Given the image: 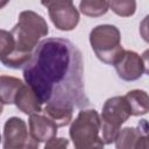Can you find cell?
<instances>
[{"mask_svg": "<svg viewBox=\"0 0 149 149\" xmlns=\"http://www.w3.org/2000/svg\"><path fill=\"white\" fill-rule=\"evenodd\" d=\"M23 79L42 104L73 109L90 104L81 52L69 40L50 37L41 41L23 68Z\"/></svg>", "mask_w": 149, "mask_h": 149, "instance_id": "1", "label": "cell"}, {"mask_svg": "<svg viewBox=\"0 0 149 149\" xmlns=\"http://www.w3.org/2000/svg\"><path fill=\"white\" fill-rule=\"evenodd\" d=\"M10 33L15 41L14 50L0 61L7 68L21 69L30 61L40 40L48 35L49 29L43 16L33 10H23Z\"/></svg>", "mask_w": 149, "mask_h": 149, "instance_id": "2", "label": "cell"}, {"mask_svg": "<svg viewBox=\"0 0 149 149\" xmlns=\"http://www.w3.org/2000/svg\"><path fill=\"white\" fill-rule=\"evenodd\" d=\"M100 115L95 109H81L71 121L69 129L70 139L77 149H100L104 147Z\"/></svg>", "mask_w": 149, "mask_h": 149, "instance_id": "3", "label": "cell"}, {"mask_svg": "<svg viewBox=\"0 0 149 149\" xmlns=\"http://www.w3.org/2000/svg\"><path fill=\"white\" fill-rule=\"evenodd\" d=\"M90 44L98 59L115 65L125 54L120 30L113 24H99L90 33Z\"/></svg>", "mask_w": 149, "mask_h": 149, "instance_id": "4", "label": "cell"}, {"mask_svg": "<svg viewBox=\"0 0 149 149\" xmlns=\"http://www.w3.org/2000/svg\"><path fill=\"white\" fill-rule=\"evenodd\" d=\"M130 116L132 111L125 97L116 95L105 101L100 114L102 141L105 144L115 142L121 130V126Z\"/></svg>", "mask_w": 149, "mask_h": 149, "instance_id": "5", "label": "cell"}, {"mask_svg": "<svg viewBox=\"0 0 149 149\" xmlns=\"http://www.w3.org/2000/svg\"><path fill=\"white\" fill-rule=\"evenodd\" d=\"M38 143L34 140L28 129L24 120L17 116L7 119L2 133V148L3 149H23L37 148Z\"/></svg>", "mask_w": 149, "mask_h": 149, "instance_id": "6", "label": "cell"}, {"mask_svg": "<svg viewBox=\"0 0 149 149\" xmlns=\"http://www.w3.org/2000/svg\"><path fill=\"white\" fill-rule=\"evenodd\" d=\"M49 17L52 24L63 31L73 30L79 23V12L73 3H64L48 8Z\"/></svg>", "mask_w": 149, "mask_h": 149, "instance_id": "7", "label": "cell"}, {"mask_svg": "<svg viewBox=\"0 0 149 149\" xmlns=\"http://www.w3.org/2000/svg\"><path fill=\"white\" fill-rule=\"evenodd\" d=\"M114 66L118 76L126 81L137 80L144 72L142 57L132 50H125L123 56Z\"/></svg>", "mask_w": 149, "mask_h": 149, "instance_id": "8", "label": "cell"}, {"mask_svg": "<svg viewBox=\"0 0 149 149\" xmlns=\"http://www.w3.org/2000/svg\"><path fill=\"white\" fill-rule=\"evenodd\" d=\"M29 134L37 142H48L57 135L58 126L49 116L41 113L29 115Z\"/></svg>", "mask_w": 149, "mask_h": 149, "instance_id": "9", "label": "cell"}, {"mask_svg": "<svg viewBox=\"0 0 149 149\" xmlns=\"http://www.w3.org/2000/svg\"><path fill=\"white\" fill-rule=\"evenodd\" d=\"M22 113L27 115H31L35 113H41L42 112V102L35 91L26 83L22 88L19 91L16 98H15V104H14Z\"/></svg>", "mask_w": 149, "mask_h": 149, "instance_id": "10", "label": "cell"}, {"mask_svg": "<svg viewBox=\"0 0 149 149\" xmlns=\"http://www.w3.org/2000/svg\"><path fill=\"white\" fill-rule=\"evenodd\" d=\"M149 130V123L147 120H141L137 127H126L120 130L115 147L118 149H133L136 147L139 139Z\"/></svg>", "mask_w": 149, "mask_h": 149, "instance_id": "11", "label": "cell"}, {"mask_svg": "<svg viewBox=\"0 0 149 149\" xmlns=\"http://www.w3.org/2000/svg\"><path fill=\"white\" fill-rule=\"evenodd\" d=\"M23 85L24 83L21 79L2 74L0 77V97L2 105L15 104V98Z\"/></svg>", "mask_w": 149, "mask_h": 149, "instance_id": "12", "label": "cell"}, {"mask_svg": "<svg viewBox=\"0 0 149 149\" xmlns=\"http://www.w3.org/2000/svg\"><path fill=\"white\" fill-rule=\"evenodd\" d=\"M133 116L149 113V94L143 90H132L125 95Z\"/></svg>", "mask_w": 149, "mask_h": 149, "instance_id": "13", "label": "cell"}, {"mask_svg": "<svg viewBox=\"0 0 149 149\" xmlns=\"http://www.w3.org/2000/svg\"><path fill=\"white\" fill-rule=\"evenodd\" d=\"M42 113L45 114L47 116H49L52 121H55L58 127H65V126L70 125V122L72 121L73 108L45 105V107L42 109Z\"/></svg>", "mask_w": 149, "mask_h": 149, "instance_id": "14", "label": "cell"}, {"mask_svg": "<svg viewBox=\"0 0 149 149\" xmlns=\"http://www.w3.org/2000/svg\"><path fill=\"white\" fill-rule=\"evenodd\" d=\"M108 0H80L79 9L81 14L88 17H99L107 13Z\"/></svg>", "mask_w": 149, "mask_h": 149, "instance_id": "15", "label": "cell"}, {"mask_svg": "<svg viewBox=\"0 0 149 149\" xmlns=\"http://www.w3.org/2000/svg\"><path fill=\"white\" fill-rule=\"evenodd\" d=\"M108 6L114 14L121 17L133 16L136 12L135 0H108Z\"/></svg>", "mask_w": 149, "mask_h": 149, "instance_id": "16", "label": "cell"}, {"mask_svg": "<svg viewBox=\"0 0 149 149\" xmlns=\"http://www.w3.org/2000/svg\"><path fill=\"white\" fill-rule=\"evenodd\" d=\"M15 47L14 36L10 31L1 29L0 31V59L13 52Z\"/></svg>", "mask_w": 149, "mask_h": 149, "instance_id": "17", "label": "cell"}, {"mask_svg": "<svg viewBox=\"0 0 149 149\" xmlns=\"http://www.w3.org/2000/svg\"><path fill=\"white\" fill-rule=\"evenodd\" d=\"M69 146V140L64 139V137H52L51 140H49L48 142H45L44 148L45 149H63V148H68Z\"/></svg>", "mask_w": 149, "mask_h": 149, "instance_id": "18", "label": "cell"}, {"mask_svg": "<svg viewBox=\"0 0 149 149\" xmlns=\"http://www.w3.org/2000/svg\"><path fill=\"white\" fill-rule=\"evenodd\" d=\"M139 30H140V35L142 40L149 44V14L144 16V19L141 21Z\"/></svg>", "mask_w": 149, "mask_h": 149, "instance_id": "19", "label": "cell"}, {"mask_svg": "<svg viewBox=\"0 0 149 149\" xmlns=\"http://www.w3.org/2000/svg\"><path fill=\"white\" fill-rule=\"evenodd\" d=\"M41 3L47 8H51V7L64 5V3H73V0H41Z\"/></svg>", "mask_w": 149, "mask_h": 149, "instance_id": "20", "label": "cell"}, {"mask_svg": "<svg viewBox=\"0 0 149 149\" xmlns=\"http://www.w3.org/2000/svg\"><path fill=\"white\" fill-rule=\"evenodd\" d=\"M135 149H149V130L139 139Z\"/></svg>", "mask_w": 149, "mask_h": 149, "instance_id": "21", "label": "cell"}, {"mask_svg": "<svg viewBox=\"0 0 149 149\" xmlns=\"http://www.w3.org/2000/svg\"><path fill=\"white\" fill-rule=\"evenodd\" d=\"M142 61H143V66H144V72L149 76V49L144 50L141 55Z\"/></svg>", "mask_w": 149, "mask_h": 149, "instance_id": "22", "label": "cell"}, {"mask_svg": "<svg viewBox=\"0 0 149 149\" xmlns=\"http://www.w3.org/2000/svg\"><path fill=\"white\" fill-rule=\"evenodd\" d=\"M8 1H9V0H1V3H0V7H1V8H3V7L6 6V3H7Z\"/></svg>", "mask_w": 149, "mask_h": 149, "instance_id": "23", "label": "cell"}]
</instances>
